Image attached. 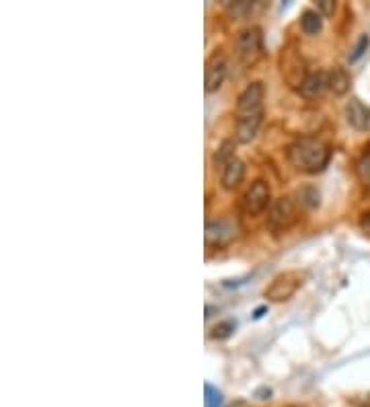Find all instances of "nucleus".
<instances>
[{"mask_svg": "<svg viewBox=\"0 0 370 407\" xmlns=\"http://www.w3.org/2000/svg\"><path fill=\"white\" fill-rule=\"evenodd\" d=\"M290 165L300 173H321L331 161V148L319 138H298L286 150Z\"/></svg>", "mask_w": 370, "mask_h": 407, "instance_id": "f257e3e1", "label": "nucleus"}, {"mask_svg": "<svg viewBox=\"0 0 370 407\" xmlns=\"http://www.w3.org/2000/svg\"><path fill=\"white\" fill-rule=\"evenodd\" d=\"M296 222V204L292 198H278L267 214V229L272 233H286Z\"/></svg>", "mask_w": 370, "mask_h": 407, "instance_id": "f03ea898", "label": "nucleus"}, {"mask_svg": "<svg viewBox=\"0 0 370 407\" xmlns=\"http://www.w3.org/2000/svg\"><path fill=\"white\" fill-rule=\"evenodd\" d=\"M303 286V278L300 274L296 272H286V274H280L272 280V284L265 288V298L272 300V302H284V300H290L296 291Z\"/></svg>", "mask_w": 370, "mask_h": 407, "instance_id": "7ed1b4c3", "label": "nucleus"}, {"mask_svg": "<svg viewBox=\"0 0 370 407\" xmlns=\"http://www.w3.org/2000/svg\"><path fill=\"white\" fill-rule=\"evenodd\" d=\"M270 198H272V192H270V185H267V181H263V179H257L251 183V187L245 192V196H243V212L245 214H249V216H257V214H261L267 206H270Z\"/></svg>", "mask_w": 370, "mask_h": 407, "instance_id": "20e7f679", "label": "nucleus"}, {"mask_svg": "<svg viewBox=\"0 0 370 407\" xmlns=\"http://www.w3.org/2000/svg\"><path fill=\"white\" fill-rule=\"evenodd\" d=\"M237 48H239V56L243 58V62L253 64L261 52H263V35L259 27H249V29L241 31L237 37Z\"/></svg>", "mask_w": 370, "mask_h": 407, "instance_id": "39448f33", "label": "nucleus"}, {"mask_svg": "<svg viewBox=\"0 0 370 407\" xmlns=\"http://www.w3.org/2000/svg\"><path fill=\"white\" fill-rule=\"evenodd\" d=\"M239 234V225L232 220H212L206 225V245L208 247H225L232 243Z\"/></svg>", "mask_w": 370, "mask_h": 407, "instance_id": "423d86ee", "label": "nucleus"}, {"mask_svg": "<svg viewBox=\"0 0 370 407\" xmlns=\"http://www.w3.org/2000/svg\"><path fill=\"white\" fill-rule=\"evenodd\" d=\"M225 76H227V58L216 52L206 62V70H204V88H206V93H214V91L223 87Z\"/></svg>", "mask_w": 370, "mask_h": 407, "instance_id": "0eeeda50", "label": "nucleus"}, {"mask_svg": "<svg viewBox=\"0 0 370 407\" xmlns=\"http://www.w3.org/2000/svg\"><path fill=\"white\" fill-rule=\"evenodd\" d=\"M263 97H265V87L263 83H251L247 85L245 91L239 95L237 99V114L239 116H249V114H256V112H261V103H263Z\"/></svg>", "mask_w": 370, "mask_h": 407, "instance_id": "6e6552de", "label": "nucleus"}, {"mask_svg": "<svg viewBox=\"0 0 370 407\" xmlns=\"http://www.w3.org/2000/svg\"><path fill=\"white\" fill-rule=\"evenodd\" d=\"M329 88V72L325 70H317V72H311L307 74L305 83L298 87V93L300 97H305L307 101H315V99H321Z\"/></svg>", "mask_w": 370, "mask_h": 407, "instance_id": "1a4fd4ad", "label": "nucleus"}, {"mask_svg": "<svg viewBox=\"0 0 370 407\" xmlns=\"http://www.w3.org/2000/svg\"><path fill=\"white\" fill-rule=\"evenodd\" d=\"M345 119L358 132H370V107L360 99H352L345 105Z\"/></svg>", "mask_w": 370, "mask_h": 407, "instance_id": "9d476101", "label": "nucleus"}, {"mask_svg": "<svg viewBox=\"0 0 370 407\" xmlns=\"http://www.w3.org/2000/svg\"><path fill=\"white\" fill-rule=\"evenodd\" d=\"M261 121H263V109L256 112V114H249V116H239V119H237V142H241V145L251 142L259 132Z\"/></svg>", "mask_w": 370, "mask_h": 407, "instance_id": "9b49d317", "label": "nucleus"}, {"mask_svg": "<svg viewBox=\"0 0 370 407\" xmlns=\"http://www.w3.org/2000/svg\"><path fill=\"white\" fill-rule=\"evenodd\" d=\"M245 179V163L241 159H232L227 167L223 169V177H220V183L225 189H237Z\"/></svg>", "mask_w": 370, "mask_h": 407, "instance_id": "f8f14e48", "label": "nucleus"}, {"mask_svg": "<svg viewBox=\"0 0 370 407\" xmlns=\"http://www.w3.org/2000/svg\"><path fill=\"white\" fill-rule=\"evenodd\" d=\"M352 87V79L348 74V70L342 66H336L331 72H329V91H333V95L342 97Z\"/></svg>", "mask_w": 370, "mask_h": 407, "instance_id": "ddd939ff", "label": "nucleus"}, {"mask_svg": "<svg viewBox=\"0 0 370 407\" xmlns=\"http://www.w3.org/2000/svg\"><path fill=\"white\" fill-rule=\"evenodd\" d=\"M300 29L307 35H319L323 29V15L313 8H305L300 15Z\"/></svg>", "mask_w": 370, "mask_h": 407, "instance_id": "4468645a", "label": "nucleus"}, {"mask_svg": "<svg viewBox=\"0 0 370 407\" xmlns=\"http://www.w3.org/2000/svg\"><path fill=\"white\" fill-rule=\"evenodd\" d=\"M232 159H237L234 156V140H225L216 148V152L212 156V163H214L216 169H225Z\"/></svg>", "mask_w": 370, "mask_h": 407, "instance_id": "2eb2a0df", "label": "nucleus"}, {"mask_svg": "<svg viewBox=\"0 0 370 407\" xmlns=\"http://www.w3.org/2000/svg\"><path fill=\"white\" fill-rule=\"evenodd\" d=\"M356 175H358V179H360L362 183H366L370 187V145L364 148L362 156H360L358 163H356Z\"/></svg>", "mask_w": 370, "mask_h": 407, "instance_id": "dca6fc26", "label": "nucleus"}, {"mask_svg": "<svg viewBox=\"0 0 370 407\" xmlns=\"http://www.w3.org/2000/svg\"><path fill=\"white\" fill-rule=\"evenodd\" d=\"M204 407H223V393L210 382L204 385Z\"/></svg>", "mask_w": 370, "mask_h": 407, "instance_id": "f3484780", "label": "nucleus"}, {"mask_svg": "<svg viewBox=\"0 0 370 407\" xmlns=\"http://www.w3.org/2000/svg\"><path fill=\"white\" fill-rule=\"evenodd\" d=\"M369 35H360V39L356 41V46H354V50L350 52V56H348V62L350 64H354V62H358V60L364 56V52L369 50Z\"/></svg>", "mask_w": 370, "mask_h": 407, "instance_id": "a211bd4d", "label": "nucleus"}, {"mask_svg": "<svg viewBox=\"0 0 370 407\" xmlns=\"http://www.w3.org/2000/svg\"><path fill=\"white\" fill-rule=\"evenodd\" d=\"M298 198H300V204L307 206V208L319 206V192L315 187H303V189H298Z\"/></svg>", "mask_w": 370, "mask_h": 407, "instance_id": "6ab92c4d", "label": "nucleus"}, {"mask_svg": "<svg viewBox=\"0 0 370 407\" xmlns=\"http://www.w3.org/2000/svg\"><path fill=\"white\" fill-rule=\"evenodd\" d=\"M234 331V321H220L214 329H212V338L214 340H227L228 335Z\"/></svg>", "mask_w": 370, "mask_h": 407, "instance_id": "aec40b11", "label": "nucleus"}, {"mask_svg": "<svg viewBox=\"0 0 370 407\" xmlns=\"http://www.w3.org/2000/svg\"><path fill=\"white\" fill-rule=\"evenodd\" d=\"M317 8H319V13H321L323 17H331L333 11H336V2H333V0H319V2H317Z\"/></svg>", "mask_w": 370, "mask_h": 407, "instance_id": "412c9836", "label": "nucleus"}, {"mask_svg": "<svg viewBox=\"0 0 370 407\" xmlns=\"http://www.w3.org/2000/svg\"><path fill=\"white\" fill-rule=\"evenodd\" d=\"M362 229L370 233V212H366L364 216H362Z\"/></svg>", "mask_w": 370, "mask_h": 407, "instance_id": "4be33fe9", "label": "nucleus"}, {"mask_svg": "<svg viewBox=\"0 0 370 407\" xmlns=\"http://www.w3.org/2000/svg\"><path fill=\"white\" fill-rule=\"evenodd\" d=\"M369 194H370V187H369Z\"/></svg>", "mask_w": 370, "mask_h": 407, "instance_id": "5701e85b", "label": "nucleus"}]
</instances>
